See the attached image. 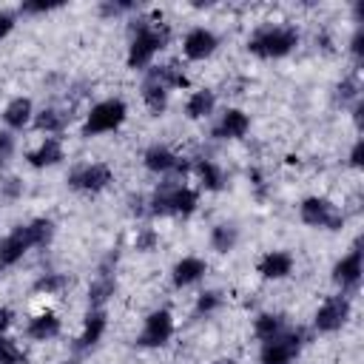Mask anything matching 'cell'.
<instances>
[{
    "label": "cell",
    "mask_w": 364,
    "mask_h": 364,
    "mask_svg": "<svg viewBox=\"0 0 364 364\" xmlns=\"http://www.w3.org/2000/svg\"><path fill=\"white\" fill-rule=\"evenodd\" d=\"M105 327H108L105 310H88V313H85V321H82V333H80L77 341H74V350H77V353H85V350L97 347L100 338H102V333H105Z\"/></svg>",
    "instance_id": "cell-15"
},
{
    "label": "cell",
    "mask_w": 364,
    "mask_h": 364,
    "mask_svg": "<svg viewBox=\"0 0 364 364\" xmlns=\"http://www.w3.org/2000/svg\"><path fill=\"white\" fill-rule=\"evenodd\" d=\"M128 117V105L125 100L119 97H111V100H100L97 105H91V111L85 114V125H82V134L85 136H97V134H111L117 131Z\"/></svg>",
    "instance_id": "cell-4"
},
{
    "label": "cell",
    "mask_w": 364,
    "mask_h": 364,
    "mask_svg": "<svg viewBox=\"0 0 364 364\" xmlns=\"http://www.w3.org/2000/svg\"><path fill=\"white\" fill-rule=\"evenodd\" d=\"M307 341V333L301 327H284L276 338L262 344V364H290Z\"/></svg>",
    "instance_id": "cell-5"
},
{
    "label": "cell",
    "mask_w": 364,
    "mask_h": 364,
    "mask_svg": "<svg viewBox=\"0 0 364 364\" xmlns=\"http://www.w3.org/2000/svg\"><path fill=\"white\" fill-rule=\"evenodd\" d=\"M11 321H14L11 307H0V336H6V330L11 327Z\"/></svg>",
    "instance_id": "cell-42"
},
{
    "label": "cell",
    "mask_w": 364,
    "mask_h": 364,
    "mask_svg": "<svg viewBox=\"0 0 364 364\" xmlns=\"http://www.w3.org/2000/svg\"><path fill=\"white\" fill-rule=\"evenodd\" d=\"M134 9H136V3H125V0H114V3H102L100 6V11L105 17H117V14H125V11H134Z\"/></svg>",
    "instance_id": "cell-38"
},
{
    "label": "cell",
    "mask_w": 364,
    "mask_h": 364,
    "mask_svg": "<svg viewBox=\"0 0 364 364\" xmlns=\"http://www.w3.org/2000/svg\"><path fill=\"white\" fill-rule=\"evenodd\" d=\"M216 46H219V37H216L210 28L196 26V28H191V31L185 34V40H182V54H185L188 60H208V57L216 51Z\"/></svg>",
    "instance_id": "cell-11"
},
{
    "label": "cell",
    "mask_w": 364,
    "mask_h": 364,
    "mask_svg": "<svg viewBox=\"0 0 364 364\" xmlns=\"http://www.w3.org/2000/svg\"><path fill=\"white\" fill-rule=\"evenodd\" d=\"M336 97H338L341 105L355 102V100L361 97V94H358V80H355V77H344V80L336 85Z\"/></svg>",
    "instance_id": "cell-31"
},
{
    "label": "cell",
    "mask_w": 364,
    "mask_h": 364,
    "mask_svg": "<svg viewBox=\"0 0 364 364\" xmlns=\"http://www.w3.org/2000/svg\"><path fill=\"white\" fill-rule=\"evenodd\" d=\"M213 108H216V94H213L210 88H196V91H191V97L185 100V114H188V119H205V117L213 114Z\"/></svg>",
    "instance_id": "cell-21"
},
{
    "label": "cell",
    "mask_w": 364,
    "mask_h": 364,
    "mask_svg": "<svg viewBox=\"0 0 364 364\" xmlns=\"http://www.w3.org/2000/svg\"><path fill=\"white\" fill-rule=\"evenodd\" d=\"M219 304H222V293H219V290H205V293L196 299V313H205V316H208V313H213Z\"/></svg>",
    "instance_id": "cell-34"
},
{
    "label": "cell",
    "mask_w": 364,
    "mask_h": 364,
    "mask_svg": "<svg viewBox=\"0 0 364 364\" xmlns=\"http://www.w3.org/2000/svg\"><path fill=\"white\" fill-rule=\"evenodd\" d=\"M361 273H364V267H361V250H358V245H355L344 259L336 262V267H333V282H336L341 290H355L358 282H361Z\"/></svg>",
    "instance_id": "cell-13"
},
{
    "label": "cell",
    "mask_w": 364,
    "mask_h": 364,
    "mask_svg": "<svg viewBox=\"0 0 364 364\" xmlns=\"http://www.w3.org/2000/svg\"><path fill=\"white\" fill-rule=\"evenodd\" d=\"M0 364H23V350L6 336H0Z\"/></svg>",
    "instance_id": "cell-32"
},
{
    "label": "cell",
    "mask_w": 364,
    "mask_h": 364,
    "mask_svg": "<svg viewBox=\"0 0 364 364\" xmlns=\"http://www.w3.org/2000/svg\"><path fill=\"white\" fill-rule=\"evenodd\" d=\"M350 54H353L355 60L364 57V28H361V26H358V28L353 31V37H350Z\"/></svg>",
    "instance_id": "cell-39"
},
{
    "label": "cell",
    "mask_w": 364,
    "mask_h": 364,
    "mask_svg": "<svg viewBox=\"0 0 364 364\" xmlns=\"http://www.w3.org/2000/svg\"><path fill=\"white\" fill-rule=\"evenodd\" d=\"M191 171L196 173L199 185H202L205 191H222V188H225V176H222V168H219L213 159H196V162L191 165Z\"/></svg>",
    "instance_id": "cell-22"
},
{
    "label": "cell",
    "mask_w": 364,
    "mask_h": 364,
    "mask_svg": "<svg viewBox=\"0 0 364 364\" xmlns=\"http://www.w3.org/2000/svg\"><path fill=\"white\" fill-rule=\"evenodd\" d=\"M63 287H68V276L65 273H43L34 282V293H46V296H54Z\"/></svg>",
    "instance_id": "cell-30"
},
{
    "label": "cell",
    "mask_w": 364,
    "mask_h": 364,
    "mask_svg": "<svg viewBox=\"0 0 364 364\" xmlns=\"http://www.w3.org/2000/svg\"><path fill=\"white\" fill-rule=\"evenodd\" d=\"M31 119H34V105H31L28 97H14V100L3 108V122H6L11 131H23Z\"/></svg>",
    "instance_id": "cell-20"
},
{
    "label": "cell",
    "mask_w": 364,
    "mask_h": 364,
    "mask_svg": "<svg viewBox=\"0 0 364 364\" xmlns=\"http://www.w3.org/2000/svg\"><path fill=\"white\" fill-rule=\"evenodd\" d=\"M26 230H28V239H31L34 247H46L51 242V236H54V222L46 219V216H37V219H31L26 225Z\"/></svg>",
    "instance_id": "cell-29"
},
{
    "label": "cell",
    "mask_w": 364,
    "mask_h": 364,
    "mask_svg": "<svg viewBox=\"0 0 364 364\" xmlns=\"http://www.w3.org/2000/svg\"><path fill=\"white\" fill-rule=\"evenodd\" d=\"M60 6H63L60 0H51V3H46V0H31V3H23L20 11H23V14H48V11L60 9Z\"/></svg>",
    "instance_id": "cell-36"
},
{
    "label": "cell",
    "mask_w": 364,
    "mask_h": 364,
    "mask_svg": "<svg viewBox=\"0 0 364 364\" xmlns=\"http://www.w3.org/2000/svg\"><path fill=\"white\" fill-rule=\"evenodd\" d=\"M361 156H364V142L355 139L353 148H350V165H353V168H361Z\"/></svg>",
    "instance_id": "cell-41"
},
{
    "label": "cell",
    "mask_w": 364,
    "mask_h": 364,
    "mask_svg": "<svg viewBox=\"0 0 364 364\" xmlns=\"http://www.w3.org/2000/svg\"><path fill=\"white\" fill-rule=\"evenodd\" d=\"M171 40V28L162 20H139L128 46V68H145Z\"/></svg>",
    "instance_id": "cell-1"
},
{
    "label": "cell",
    "mask_w": 364,
    "mask_h": 364,
    "mask_svg": "<svg viewBox=\"0 0 364 364\" xmlns=\"http://www.w3.org/2000/svg\"><path fill=\"white\" fill-rule=\"evenodd\" d=\"M282 330H284V316H279V313H259L256 321H253V336L262 344L270 341V338H276Z\"/></svg>",
    "instance_id": "cell-26"
},
{
    "label": "cell",
    "mask_w": 364,
    "mask_h": 364,
    "mask_svg": "<svg viewBox=\"0 0 364 364\" xmlns=\"http://www.w3.org/2000/svg\"><path fill=\"white\" fill-rule=\"evenodd\" d=\"M114 290H117L114 276H108V273H97V279H94L91 287H88V310H102V304L114 296Z\"/></svg>",
    "instance_id": "cell-23"
},
{
    "label": "cell",
    "mask_w": 364,
    "mask_h": 364,
    "mask_svg": "<svg viewBox=\"0 0 364 364\" xmlns=\"http://www.w3.org/2000/svg\"><path fill=\"white\" fill-rule=\"evenodd\" d=\"M213 364H236L233 358H219V361H213Z\"/></svg>",
    "instance_id": "cell-43"
},
{
    "label": "cell",
    "mask_w": 364,
    "mask_h": 364,
    "mask_svg": "<svg viewBox=\"0 0 364 364\" xmlns=\"http://www.w3.org/2000/svg\"><path fill=\"white\" fill-rule=\"evenodd\" d=\"M11 28H14V14L11 11H0V40L9 37Z\"/></svg>",
    "instance_id": "cell-40"
},
{
    "label": "cell",
    "mask_w": 364,
    "mask_h": 364,
    "mask_svg": "<svg viewBox=\"0 0 364 364\" xmlns=\"http://www.w3.org/2000/svg\"><path fill=\"white\" fill-rule=\"evenodd\" d=\"M171 336H173V316H171V310L162 307V310H151L145 316V324L136 336V344L139 347H162L171 341Z\"/></svg>",
    "instance_id": "cell-9"
},
{
    "label": "cell",
    "mask_w": 364,
    "mask_h": 364,
    "mask_svg": "<svg viewBox=\"0 0 364 364\" xmlns=\"http://www.w3.org/2000/svg\"><path fill=\"white\" fill-rule=\"evenodd\" d=\"M299 216L310 228H324V230H338L344 225V213L324 196H307L299 205Z\"/></svg>",
    "instance_id": "cell-6"
},
{
    "label": "cell",
    "mask_w": 364,
    "mask_h": 364,
    "mask_svg": "<svg viewBox=\"0 0 364 364\" xmlns=\"http://www.w3.org/2000/svg\"><path fill=\"white\" fill-rule=\"evenodd\" d=\"M299 46V31L293 26H262L247 37V51L259 60H282Z\"/></svg>",
    "instance_id": "cell-2"
},
{
    "label": "cell",
    "mask_w": 364,
    "mask_h": 364,
    "mask_svg": "<svg viewBox=\"0 0 364 364\" xmlns=\"http://www.w3.org/2000/svg\"><path fill=\"white\" fill-rule=\"evenodd\" d=\"M111 179H114V173L105 162H85L68 173V188H74L80 193H100L111 185Z\"/></svg>",
    "instance_id": "cell-7"
},
{
    "label": "cell",
    "mask_w": 364,
    "mask_h": 364,
    "mask_svg": "<svg viewBox=\"0 0 364 364\" xmlns=\"http://www.w3.org/2000/svg\"><path fill=\"white\" fill-rule=\"evenodd\" d=\"M31 247H34V245H31V239H28L26 225H17L9 236L0 239V267H14Z\"/></svg>",
    "instance_id": "cell-12"
},
{
    "label": "cell",
    "mask_w": 364,
    "mask_h": 364,
    "mask_svg": "<svg viewBox=\"0 0 364 364\" xmlns=\"http://www.w3.org/2000/svg\"><path fill=\"white\" fill-rule=\"evenodd\" d=\"M236 242H239V228L230 222H222L210 230V247L216 253H230L236 247Z\"/></svg>",
    "instance_id": "cell-27"
},
{
    "label": "cell",
    "mask_w": 364,
    "mask_h": 364,
    "mask_svg": "<svg viewBox=\"0 0 364 364\" xmlns=\"http://www.w3.org/2000/svg\"><path fill=\"white\" fill-rule=\"evenodd\" d=\"M168 94L171 91L165 85H159L154 77H145V82H142V102L148 105L151 114H162L168 108Z\"/></svg>",
    "instance_id": "cell-25"
},
{
    "label": "cell",
    "mask_w": 364,
    "mask_h": 364,
    "mask_svg": "<svg viewBox=\"0 0 364 364\" xmlns=\"http://www.w3.org/2000/svg\"><path fill=\"white\" fill-rule=\"evenodd\" d=\"M205 273H208L205 259H199V256H185V259H179V262L173 264L171 279H173L176 287H191V284H196L199 279H205Z\"/></svg>",
    "instance_id": "cell-18"
},
{
    "label": "cell",
    "mask_w": 364,
    "mask_h": 364,
    "mask_svg": "<svg viewBox=\"0 0 364 364\" xmlns=\"http://www.w3.org/2000/svg\"><path fill=\"white\" fill-rule=\"evenodd\" d=\"M259 276L262 279H270V282H279V279H287L293 273V256L287 250H267L259 264H256Z\"/></svg>",
    "instance_id": "cell-16"
},
{
    "label": "cell",
    "mask_w": 364,
    "mask_h": 364,
    "mask_svg": "<svg viewBox=\"0 0 364 364\" xmlns=\"http://www.w3.org/2000/svg\"><path fill=\"white\" fill-rule=\"evenodd\" d=\"M250 131V117L242 108H228L213 125V139H242Z\"/></svg>",
    "instance_id": "cell-14"
},
{
    "label": "cell",
    "mask_w": 364,
    "mask_h": 364,
    "mask_svg": "<svg viewBox=\"0 0 364 364\" xmlns=\"http://www.w3.org/2000/svg\"><path fill=\"white\" fill-rule=\"evenodd\" d=\"M350 310H353V307H350V299H347L344 293L330 296V299H324L321 307L316 310L313 327H316L318 333H336V330H341V327L347 324Z\"/></svg>",
    "instance_id": "cell-8"
},
{
    "label": "cell",
    "mask_w": 364,
    "mask_h": 364,
    "mask_svg": "<svg viewBox=\"0 0 364 364\" xmlns=\"http://www.w3.org/2000/svg\"><path fill=\"white\" fill-rule=\"evenodd\" d=\"M148 205H151L148 210L154 216H191L199 205V193L182 182H162L151 193Z\"/></svg>",
    "instance_id": "cell-3"
},
{
    "label": "cell",
    "mask_w": 364,
    "mask_h": 364,
    "mask_svg": "<svg viewBox=\"0 0 364 364\" xmlns=\"http://www.w3.org/2000/svg\"><path fill=\"white\" fill-rule=\"evenodd\" d=\"M26 336L31 341H51V338H57L60 336V318L51 310H43V313H37L26 324Z\"/></svg>",
    "instance_id": "cell-19"
},
{
    "label": "cell",
    "mask_w": 364,
    "mask_h": 364,
    "mask_svg": "<svg viewBox=\"0 0 364 364\" xmlns=\"http://www.w3.org/2000/svg\"><path fill=\"white\" fill-rule=\"evenodd\" d=\"M31 122L40 134H60L65 128V114L60 108H43L40 114H34Z\"/></svg>",
    "instance_id": "cell-28"
},
{
    "label": "cell",
    "mask_w": 364,
    "mask_h": 364,
    "mask_svg": "<svg viewBox=\"0 0 364 364\" xmlns=\"http://www.w3.org/2000/svg\"><path fill=\"white\" fill-rule=\"evenodd\" d=\"M23 193V182L17 176H0V202H14Z\"/></svg>",
    "instance_id": "cell-33"
},
{
    "label": "cell",
    "mask_w": 364,
    "mask_h": 364,
    "mask_svg": "<svg viewBox=\"0 0 364 364\" xmlns=\"http://www.w3.org/2000/svg\"><path fill=\"white\" fill-rule=\"evenodd\" d=\"M148 77H154L159 85H165L168 91L173 88H188V74L176 65V63H165V65H156L148 71Z\"/></svg>",
    "instance_id": "cell-24"
},
{
    "label": "cell",
    "mask_w": 364,
    "mask_h": 364,
    "mask_svg": "<svg viewBox=\"0 0 364 364\" xmlns=\"http://www.w3.org/2000/svg\"><path fill=\"white\" fill-rule=\"evenodd\" d=\"M14 156V136L9 131H0V168H6Z\"/></svg>",
    "instance_id": "cell-37"
},
{
    "label": "cell",
    "mask_w": 364,
    "mask_h": 364,
    "mask_svg": "<svg viewBox=\"0 0 364 364\" xmlns=\"http://www.w3.org/2000/svg\"><path fill=\"white\" fill-rule=\"evenodd\" d=\"M63 145H60V139H54V136H46L37 148H31L28 154H26V162L31 165V168H54V165H60L63 162Z\"/></svg>",
    "instance_id": "cell-17"
},
{
    "label": "cell",
    "mask_w": 364,
    "mask_h": 364,
    "mask_svg": "<svg viewBox=\"0 0 364 364\" xmlns=\"http://www.w3.org/2000/svg\"><path fill=\"white\" fill-rule=\"evenodd\" d=\"M142 165L151 171V173H162V176H168V173H185L191 165L182 159V156H176L168 145H151L145 154H142Z\"/></svg>",
    "instance_id": "cell-10"
},
{
    "label": "cell",
    "mask_w": 364,
    "mask_h": 364,
    "mask_svg": "<svg viewBox=\"0 0 364 364\" xmlns=\"http://www.w3.org/2000/svg\"><path fill=\"white\" fill-rule=\"evenodd\" d=\"M156 242H159L156 230H154V228H142V230L136 233V239H134V247H136V250H142V253H148V250H154V247H156Z\"/></svg>",
    "instance_id": "cell-35"
}]
</instances>
